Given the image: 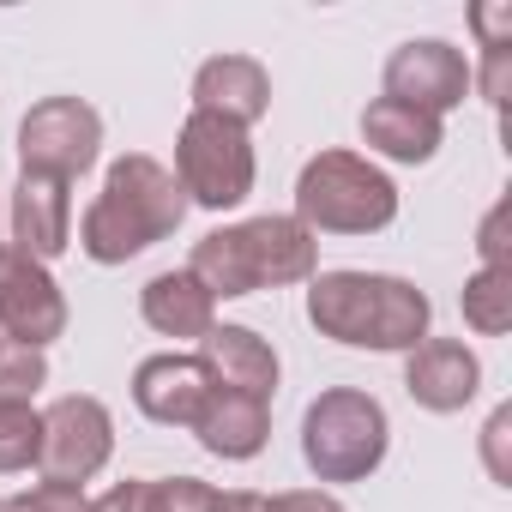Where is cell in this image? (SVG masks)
Instances as JSON below:
<instances>
[{"label":"cell","instance_id":"cell-1","mask_svg":"<svg viewBox=\"0 0 512 512\" xmlns=\"http://www.w3.org/2000/svg\"><path fill=\"white\" fill-rule=\"evenodd\" d=\"M187 272L205 284L211 302H241L260 290H290L308 284L320 272V235H308L296 217H247V223H223L211 235L193 241Z\"/></svg>","mask_w":512,"mask_h":512},{"label":"cell","instance_id":"cell-2","mask_svg":"<svg viewBox=\"0 0 512 512\" xmlns=\"http://www.w3.org/2000/svg\"><path fill=\"white\" fill-rule=\"evenodd\" d=\"M308 320L320 338L344 350H416L434 326V302L392 272H314L308 278Z\"/></svg>","mask_w":512,"mask_h":512},{"label":"cell","instance_id":"cell-3","mask_svg":"<svg viewBox=\"0 0 512 512\" xmlns=\"http://www.w3.org/2000/svg\"><path fill=\"white\" fill-rule=\"evenodd\" d=\"M181 217H187V193H181L175 169L145 151H127L109 163L103 193L91 199V211L79 223V247L97 266H127L145 247L169 241L181 229Z\"/></svg>","mask_w":512,"mask_h":512},{"label":"cell","instance_id":"cell-4","mask_svg":"<svg viewBox=\"0 0 512 512\" xmlns=\"http://www.w3.org/2000/svg\"><path fill=\"white\" fill-rule=\"evenodd\" d=\"M308 235H380L398 217V181L362 151H320L296 175V211Z\"/></svg>","mask_w":512,"mask_h":512},{"label":"cell","instance_id":"cell-5","mask_svg":"<svg viewBox=\"0 0 512 512\" xmlns=\"http://www.w3.org/2000/svg\"><path fill=\"white\" fill-rule=\"evenodd\" d=\"M386 446V404L362 386H326L302 410V464L314 470V482H368L386 464Z\"/></svg>","mask_w":512,"mask_h":512},{"label":"cell","instance_id":"cell-6","mask_svg":"<svg viewBox=\"0 0 512 512\" xmlns=\"http://www.w3.org/2000/svg\"><path fill=\"white\" fill-rule=\"evenodd\" d=\"M175 181H181L187 205L235 211L253 193V181H260V157H253L247 127H229V121L193 109L175 133Z\"/></svg>","mask_w":512,"mask_h":512},{"label":"cell","instance_id":"cell-7","mask_svg":"<svg viewBox=\"0 0 512 512\" xmlns=\"http://www.w3.org/2000/svg\"><path fill=\"white\" fill-rule=\"evenodd\" d=\"M103 157V115L85 97H43L19 121V163L25 175H55L73 187Z\"/></svg>","mask_w":512,"mask_h":512},{"label":"cell","instance_id":"cell-8","mask_svg":"<svg viewBox=\"0 0 512 512\" xmlns=\"http://www.w3.org/2000/svg\"><path fill=\"white\" fill-rule=\"evenodd\" d=\"M109 458H115V416H109L103 398L67 392L43 410V452H37L43 482L85 488L91 476H103Z\"/></svg>","mask_w":512,"mask_h":512},{"label":"cell","instance_id":"cell-9","mask_svg":"<svg viewBox=\"0 0 512 512\" xmlns=\"http://www.w3.org/2000/svg\"><path fill=\"white\" fill-rule=\"evenodd\" d=\"M386 97L392 103H410V109H422V115H452L464 97H470V85H476V73H470V61H464V49H452L446 37H410V43H398L392 55H386Z\"/></svg>","mask_w":512,"mask_h":512},{"label":"cell","instance_id":"cell-10","mask_svg":"<svg viewBox=\"0 0 512 512\" xmlns=\"http://www.w3.org/2000/svg\"><path fill=\"white\" fill-rule=\"evenodd\" d=\"M61 332H67V296L55 272L0 241V338L25 350H49Z\"/></svg>","mask_w":512,"mask_h":512},{"label":"cell","instance_id":"cell-11","mask_svg":"<svg viewBox=\"0 0 512 512\" xmlns=\"http://www.w3.org/2000/svg\"><path fill=\"white\" fill-rule=\"evenodd\" d=\"M404 392L434 410V416H458L464 404H476L482 392V362L470 344L458 338H422L410 356H404Z\"/></svg>","mask_w":512,"mask_h":512},{"label":"cell","instance_id":"cell-12","mask_svg":"<svg viewBox=\"0 0 512 512\" xmlns=\"http://www.w3.org/2000/svg\"><path fill=\"white\" fill-rule=\"evenodd\" d=\"M7 223H13V241H7V247H19L25 260H37V266L61 260L67 241H73V193H67V181H55V175H25V169H19Z\"/></svg>","mask_w":512,"mask_h":512},{"label":"cell","instance_id":"cell-13","mask_svg":"<svg viewBox=\"0 0 512 512\" xmlns=\"http://www.w3.org/2000/svg\"><path fill=\"white\" fill-rule=\"evenodd\" d=\"M205 398H211V374H205L199 356L163 350V356H145L133 368V404L157 428H193V416H199Z\"/></svg>","mask_w":512,"mask_h":512},{"label":"cell","instance_id":"cell-14","mask_svg":"<svg viewBox=\"0 0 512 512\" xmlns=\"http://www.w3.org/2000/svg\"><path fill=\"white\" fill-rule=\"evenodd\" d=\"M193 109L217 115L229 127H253L272 115V73L253 55H211L193 73Z\"/></svg>","mask_w":512,"mask_h":512},{"label":"cell","instance_id":"cell-15","mask_svg":"<svg viewBox=\"0 0 512 512\" xmlns=\"http://www.w3.org/2000/svg\"><path fill=\"white\" fill-rule=\"evenodd\" d=\"M193 434H199V446L211 458L247 464V458H260L266 440H272V404L247 398V392H229V386H211V398L193 416Z\"/></svg>","mask_w":512,"mask_h":512},{"label":"cell","instance_id":"cell-16","mask_svg":"<svg viewBox=\"0 0 512 512\" xmlns=\"http://www.w3.org/2000/svg\"><path fill=\"white\" fill-rule=\"evenodd\" d=\"M199 362H205L211 386H229V392H247V398H266V404H272L278 374H284L278 350H272L260 332H253V326H211V332L199 338Z\"/></svg>","mask_w":512,"mask_h":512},{"label":"cell","instance_id":"cell-17","mask_svg":"<svg viewBox=\"0 0 512 512\" xmlns=\"http://www.w3.org/2000/svg\"><path fill=\"white\" fill-rule=\"evenodd\" d=\"M139 314L157 338H175V344H199L211 326H217V302L205 296V284L181 266V272H157L145 290H139Z\"/></svg>","mask_w":512,"mask_h":512},{"label":"cell","instance_id":"cell-18","mask_svg":"<svg viewBox=\"0 0 512 512\" xmlns=\"http://www.w3.org/2000/svg\"><path fill=\"white\" fill-rule=\"evenodd\" d=\"M362 139H368V151H380L392 163H434L440 145H446V121L440 115H422L410 103L374 97L362 109Z\"/></svg>","mask_w":512,"mask_h":512},{"label":"cell","instance_id":"cell-19","mask_svg":"<svg viewBox=\"0 0 512 512\" xmlns=\"http://www.w3.org/2000/svg\"><path fill=\"white\" fill-rule=\"evenodd\" d=\"M464 326L482 338L512 332V266H476V278H464Z\"/></svg>","mask_w":512,"mask_h":512},{"label":"cell","instance_id":"cell-20","mask_svg":"<svg viewBox=\"0 0 512 512\" xmlns=\"http://www.w3.org/2000/svg\"><path fill=\"white\" fill-rule=\"evenodd\" d=\"M43 452V410L37 404H0V476L31 470Z\"/></svg>","mask_w":512,"mask_h":512},{"label":"cell","instance_id":"cell-21","mask_svg":"<svg viewBox=\"0 0 512 512\" xmlns=\"http://www.w3.org/2000/svg\"><path fill=\"white\" fill-rule=\"evenodd\" d=\"M49 386V356L7 344L0 350V404H37V392Z\"/></svg>","mask_w":512,"mask_h":512},{"label":"cell","instance_id":"cell-22","mask_svg":"<svg viewBox=\"0 0 512 512\" xmlns=\"http://www.w3.org/2000/svg\"><path fill=\"white\" fill-rule=\"evenodd\" d=\"M145 512H217V488L199 476H151Z\"/></svg>","mask_w":512,"mask_h":512},{"label":"cell","instance_id":"cell-23","mask_svg":"<svg viewBox=\"0 0 512 512\" xmlns=\"http://www.w3.org/2000/svg\"><path fill=\"white\" fill-rule=\"evenodd\" d=\"M0 512H91V494L61 488V482H37L31 494H0Z\"/></svg>","mask_w":512,"mask_h":512},{"label":"cell","instance_id":"cell-24","mask_svg":"<svg viewBox=\"0 0 512 512\" xmlns=\"http://www.w3.org/2000/svg\"><path fill=\"white\" fill-rule=\"evenodd\" d=\"M506 440H512V404H500V410L488 416V428H482V464H488V476H494L500 488H512V464H506Z\"/></svg>","mask_w":512,"mask_h":512},{"label":"cell","instance_id":"cell-25","mask_svg":"<svg viewBox=\"0 0 512 512\" xmlns=\"http://www.w3.org/2000/svg\"><path fill=\"white\" fill-rule=\"evenodd\" d=\"M476 253H482V266H512V253H506V199L488 205V217L476 229Z\"/></svg>","mask_w":512,"mask_h":512},{"label":"cell","instance_id":"cell-26","mask_svg":"<svg viewBox=\"0 0 512 512\" xmlns=\"http://www.w3.org/2000/svg\"><path fill=\"white\" fill-rule=\"evenodd\" d=\"M145 476H127V482H115L103 500H91V512H145Z\"/></svg>","mask_w":512,"mask_h":512},{"label":"cell","instance_id":"cell-27","mask_svg":"<svg viewBox=\"0 0 512 512\" xmlns=\"http://www.w3.org/2000/svg\"><path fill=\"white\" fill-rule=\"evenodd\" d=\"M278 512H350L332 488H290V494H278Z\"/></svg>","mask_w":512,"mask_h":512},{"label":"cell","instance_id":"cell-28","mask_svg":"<svg viewBox=\"0 0 512 512\" xmlns=\"http://www.w3.org/2000/svg\"><path fill=\"white\" fill-rule=\"evenodd\" d=\"M506 61H512V49H488V67H482V97L494 109H506Z\"/></svg>","mask_w":512,"mask_h":512},{"label":"cell","instance_id":"cell-29","mask_svg":"<svg viewBox=\"0 0 512 512\" xmlns=\"http://www.w3.org/2000/svg\"><path fill=\"white\" fill-rule=\"evenodd\" d=\"M217 512H278V494H253V488H229V494H217Z\"/></svg>","mask_w":512,"mask_h":512},{"label":"cell","instance_id":"cell-30","mask_svg":"<svg viewBox=\"0 0 512 512\" xmlns=\"http://www.w3.org/2000/svg\"><path fill=\"white\" fill-rule=\"evenodd\" d=\"M0 350H7V338H0Z\"/></svg>","mask_w":512,"mask_h":512},{"label":"cell","instance_id":"cell-31","mask_svg":"<svg viewBox=\"0 0 512 512\" xmlns=\"http://www.w3.org/2000/svg\"><path fill=\"white\" fill-rule=\"evenodd\" d=\"M0 217H7V211H0Z\"/></svg>","mask_w":512,"mask_h":512}]
</instances>
